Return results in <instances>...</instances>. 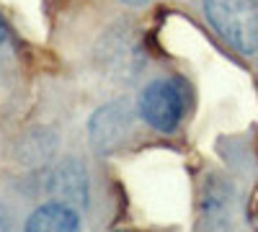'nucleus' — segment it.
I'll return each instance as SVG.
<instances>
[{
	"mask_svg": "<svg viewBox=\"0 0 258 232\" xmlns=\"http://www.w3.org/2000/svg\"><path fill=\"white\" fill-rule=\"evenodd\" d=\"M204 13L235 52H258V0H204Z\"/></svg>",
	"mask_w": 258,
	"mask_h": 232,
	"instance_id": "1",
	"label": "nucleus"
},
{
	"mask_svg": "<svg viewBox=\"0 0 258 232\" xmlns=\"http://www.w3.org/2000/svg\"><path fill=\"white\" fill-rule=\"evenodd\" d=\"M186 109V93L176 78H158L147 83L140 96V116L160 132H173Z\"/></svg>",
	"mask_w": 258,
	"mask_h": 232,
	"instance_id": "2",
	"label": "nucleus"
},
{
	"mask_svg": "<svg viewBox=\"0 0 258 232\" xmlns=\"http://www.w3.org/2000/svg\"><path fill=\"white\" fill-rule=\"evenodd\" d=\"M132 126L135 111L129 109V103H109V106L98 109L91 119V144L98 152H111L121 142H126V137L132 134Z\"/></svg>",
	"mask_w": 258,
	"mask_h": 232,
	"instance_id": "3",
	"label": "nucleus"
},
{
	"mask_svg": "<svg viewBox=\"0 0 258 232\" xmlns=\"http://www.w3.org/2000/svg\"><path fill=\"white\" fill-rule=\"evenodd\" d=\"M49 191L54 194V201L68 204V206H83L88 199V178H85V168L80 160H64L57 165L52 173Z\"/></svg>",
	"mask_w": 258,
	"mask_h": 232,
	"instance_id": "4",
	"label": "nucleus"
},
{
	"mask_svg": "<svg viewBox=\"0 0 258 232\" xmlns=\"http://www.w3.org/2000/svg\"><path fill=\"white\" fill-rule=\"evenodd\" d=\"M78 212L68 204L49 201L29 217L24 232H78Z\"/></svg>",
	"mask_w": 258,
	"mask_h": 232,
	"instance_id": "5",
	"label": "nucleus"
},
{
	"mask_svg": "<svg viewBox=\"0 0 258 232\" xmlns=\"http://www.w3.org/2000/svg\"><path fill=\"white\" fill-rule=\"evenodd\" d=\"M121 3H126V6H145L147 0H121Z\"/></svg>",
	"mask_w": 258,
	"mask_h": 232,
	"instance_id": "6",
	"label": "nucleus"
},
{
	"mask_svg": "<svg viewBox=\"0 0 258 232\" xmlns=\"http://www.w3.org/2000/svg\"><path fill=\"white\" fill-rule=\"evenodd\" d=\"M6 39V26H3V21H0V41Z\"/></svg>",
	"mask_w": 258,
	"mask_h": 232,
	"instance_id": "7",
	"label": "nucleus"
}]
</instances>
